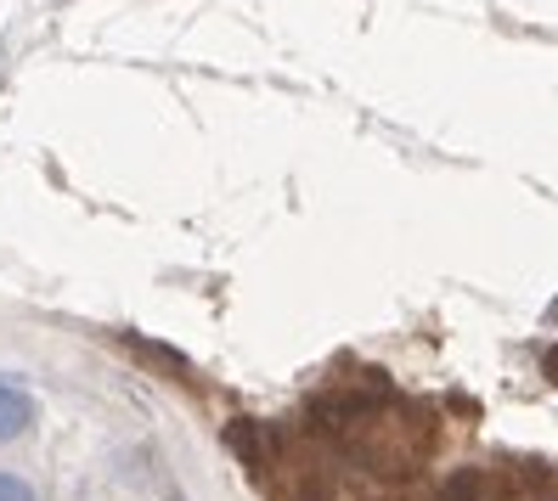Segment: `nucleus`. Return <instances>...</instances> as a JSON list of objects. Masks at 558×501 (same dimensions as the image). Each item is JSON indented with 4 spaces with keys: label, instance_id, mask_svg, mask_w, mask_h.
Segmentation results:
<instances>
[{
    "label": "nucleus",
    "instance_id": "f257e3e1",
    "mask_svg": "<svg viewBox=\"0 0 558 501\" xmlns=\"http://www.w3.org/2000/svg\"><path fill=\"white\" fill-rule=\"evenodd\" d=\"M35 417H40V400L28 394L17 378H0V445L23 440V433L35 428Z\"/></svg>",
    "mask_w": 558,
    "mask_h": 501
},
{
    "label": "nucleus",
    "instance_id": "f03ea898",
    "mask_svg": "<svg viewBox=\"0 0 558 501\" xmlns=\"http://www.w3.org/2000/svg\"><path fill=\"white\" fill-rule=\"evenodd\" d=\"M0 501H40V496H35V485H28V479L0 474Z\"/></svg>",
    "mask_w": 558,
    "mask_h": 501
},
{
    "label": "nucleus",
    "instance_id": "7ed1b4c3",
    "mask_svg": "<svg viewBox=\"0 0 558 501\" xmlns=\"http://www.w3.org/2000/svg\"><path fill=\"white\" fill-rule=\"evenodd\" d=\"M547 378H553V383H558V350H553V355H547Z\"/></svg>",
    "mask_w": 558,
    "mask_h": 501
}]
</instances>
